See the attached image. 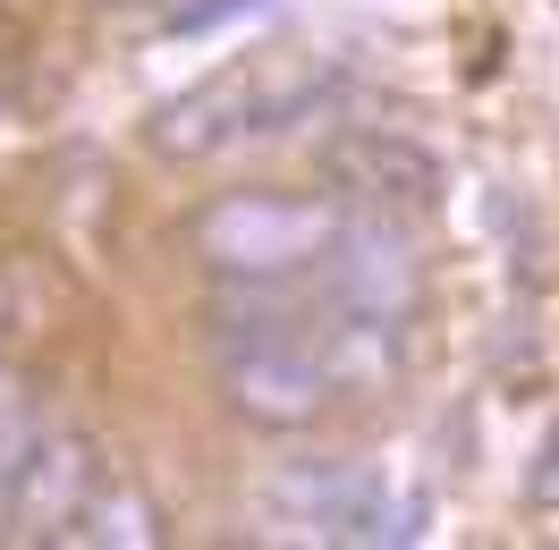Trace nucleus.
Masks as SVG:
<instances>
[{
	"mask_svg": "<svg viewBox=\"0 0 559 550\" xmlns=\"http://www.w3.org/2000/svg\"><path fill=\"white\" fill-rule=\"evenodd\" d=\"M331 306L348 313H382V322H407L424 297V263L416 246L399 238L390 220H340V238H331Z\"/></svg>",
	"mask_w": 559,
	"mask_h": 550,
	"instance_id": "39448f33",
	"label": "nucleus"
},
{
	"mask_svg": "<svg viewBox=\"0 0 559 550\" xmlns=\"http://www.w3.org/2000/svg\"><path fill=\"white\" fill-rule=\"evenodd\" d=\"M221 398L229 415L263 423V432H306L331 407V373L306 331H280V339H229L221 347Z\"/></svg>",
	"mask_w": 559,
	"mask_h": 550,
	"instance_id": "f03ea898",
	"label": "nucleus"
},
{
	"mask_svg": "<svg viewBox=\"0 0 559 550\" xmlns=\"http://www.w3.org/2000/svg\"><path fill=\"white\" fill-rule=\"evenodd\" d=\"M399 331L407 322H382V313H348V306H331V322H322V373H331V390H399V373H407V347H399Z\"/></svg>",
	"mask_w": 559,
	"mask_h": 550,
	"instance_id": "0eeeda50",
	"label": "nucleus"
},
{
	"mask_svg": "<svg viewBox=\"0 0 559 550\" xmlns=\"http://www.w3.org/2000/svg\"><path fill=\"white\" fill-rule=\"evenodd\" d=\"M94 482H103V449H94V432H76V423H35V441H26L17 475H9V509H0V525H9L17 542H51Z\"/></svg>",
	"mask_w": 559,
	"mask_h": 550,
	"instance_id": "20e7f679",
	"label": "nucleus"
},
{
	"mask_svg": "<svg viewBox=\"0 0 559 550\" xmlns=\"http://www.w3.org/2000/svg\"><path fill=\"white\" fill-rule=\"evenodd\" d=\"M26 441H35V398H26V381L0 364V509H9V475H17Z\"/></svg>",
	"mask_w": 559,
	"mask_h": 550,
	"instance_id": "1a4fd4ad",
	"label": "nucleus"
},
{
	"mask_svg": "<svg viewBox=\"0 0 559 550\" xmlns=\"http://www.w3.org/2000/svg\"><path fill=\"white\" fill-rule=\"evenodd\" d=\"M51 542H69V550H153V542H162V509H153L144 482L103 475L85 500H76V516L51 534Z\"/></svg>",
	"mask_w": 559,
	"mask_h": 550,
	"instance_id": "6e6552de",
	"label": "nucleus"
},
{
	"mask_svg": "<svg viewBox=\"0 0 559 550\" xmlns=\"http://www.w3.org/2000/svg\"><path fill=\"white\" fill-rule=\"evenodd\" d=\"M322 178H331L340 195H356V204H373V212H424V204H441V187H450L441 153L424 136H407V128H382V119L331 136Z\"/></svg>",
	"mask_w": 559,
	"mask_h": 550,
	"instance_id": "7ed1b4c3",
	"label": "nucleus"
},
{
	"mask_svg": "<svg viewBox=\"0 0 559 550\" xmlns=\"http://www.w3.org/2000/svg\"><path fill=\"white\" fill-rule=\"evenodd\" d=\"M246 136H254V69L204 76V85H187L178 103H162L144 119V144L162 162H212V153H229Z\"/></svg>",
	"mask_w": 559,
	"mask_h": 550,
	"instance_id": "423d86ee",
	"label": "nucleus"
},
{
	"mask_svg": "<svg viewBox=\"0 0 559 550\" xmlns=\"http://www.w3.org/2000/svg\"><path fill=\"white\" fill-rule=\"evenodd\" d=\"M340 238V212L322 195H263V187H238V195H212L195 212V254H204L221 279H288L322 263Z\"/></svg>",
	"mask_w": 559,
	"mask_h": 550,
	"instance_id": "f257e3e1",
	"label": "nucleus"
}]
</instances>
